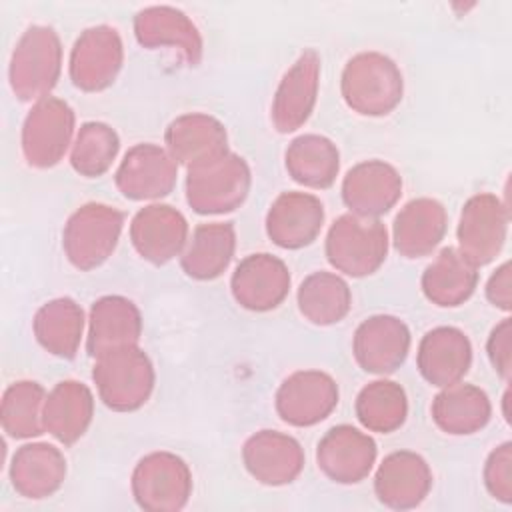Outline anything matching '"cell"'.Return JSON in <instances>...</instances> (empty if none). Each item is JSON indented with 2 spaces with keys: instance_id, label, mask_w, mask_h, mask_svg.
<instances>
[{
  "instance_id": "20",
  "label": "cell",
  "mask_w": 512,
  "mask_h": 512,
  "mask_svg": "<svg viewBox=\"0 0 512 512\" xmlns=\"http://www.w3.org/2000/svg\"><path fill=\"white\" fill-rule=\"evenodd\" d=\"M432 484L428 464L412 452H394L380 464L374 480L378 500L390 508L418 506Z\"/></svg>"
},
{
  "instance_id": "3",
  "label": "cell",
  "mask_w": 512,
  "mask_h": 512,
  "mask_svg": "<svg viewBox=\"0 0 512 512\" xmlns=\"http://www.w3.org/2000/svg\"><path fill=\"white\" fill-rule=\"evenodd\" d=\"M92 376L104 404L120 412L140 408L154 386L152 364L136 346L98 356Z\"/></svg>"
},
{
  "instance_id": "14",
  "label": "cell",
  "mask_w": 512,
  "mask_h": 512,
  "mask_svg": "<svg viewBox=\"0 0 512 512\" xmlns=\"http://www.w3.org/2000/svg\"><path fill=\"white\" fill-rule=\"evenodd\" d=\"M402 180L398 172L380 160H370L354 166L342 184L346 206L364 218H374L388 212L398 200Z\"/></svg>"
},
{
  "instance_id": "9",
  "label": "cell",
  "mask_w": 512,
  "mask_h": 512,
  "mask_svg": "<svg viewBox=\"0 0 512 512\" xmlns=\"http://www.w3.org/2000/svg\"><path fill=\"white\" fill-rule=\"evenodd\" d=\"M506 222V208L492 194L470 198L458 226L460 254L474 266L490 262L504 242Z\"/></svg>"
},
{
  "instance_id": "2",
  "label": "cell",
  "mask_w": 512,
  "mask_h": 512,
  "mask_svg": "<svg viewBox=\"0 0 512 512\" xmlns=\"http://www.w3.org/2000/svg\"><path fill=\"white\" fill-rule=\"evenodd\" d=\"M386 228L372 218L344 214L328 232L326 256L334 268L350 276L372 274L386 258Z\"/></svg>"
},
{
  "instance_id": "16",
  "label": "cell",
  "mask_w": 512,
  "mask_h": 512,
  "mask_svg": "<svg viewBox=\"0 0 512 512\" xmlns=\"http://www.w3.org/2000/svg\"><path fill=\"white\" fill-rule=\"evenodd\" d=\"M290 288V274L282 260L270 254L244 258L232 276V294L248 310L276 308Z\"/></svg>"
},
{
  "instance_id": "30",
  "label": "cell",
  "mask_w": 512,
  "mask_h": 512,
  "mask_svg": "<svg viewBox=\"0 0 512 512\" xmlns=\"http://www.w3.org/2000/svg\"><path fill=\"white\" fill-rule=\"evenodd\" d=\"M432 416L448 434H472L488 422L490 402L476 386L456 382L434 398Z\"/></svg>"
},
{
  "instance_id": "5",
  "label": "cell",
  "mask_w": 512,
  "mask_h": 512,
  "mask_svg": "<svg viewBox=\"0 0 512 512\" xmlns=\"http://www.w3.org/2000/svg\"><path fill=\"white\" fill-rule=\"evenodd\" d=\"M250 170L236 154H224L188 168L186 192L190 206L200 214L230 212L248 194Z\"/></svg>"
},
{
  "instance_id": "12",
  "label": "cell",
  "mask_w": 512,
  "mask_h": 512,
  "mask_svg": "<svg viewBox=\"0 0 512 512\" xmlns=\"http://www.w3.org/2000/svg\"><path fill=\"white\" fill-rule=\"evenodd\" d=\"M318 466L340 484L360 482L372 468L376 444L370 436L352 426H336L318 444Z\"/></svg>"
},
{
  "instance_id": "39",
  "label": "cell",
  "mask_w": 512,
  "mask_h": 512,
  "mask_svg": "<svg viewBox=\"0 0 512 512\" xmlns=\"http://www.w3.org/2000/svg\"><path fill=\"white\" fill-rule=\"evenodd\" d=\"M488 354L494 368L508 378L510 376V320L506 318L498 328L492 330L488 342Z\"/></svg>"
},
{
  "instance_id": "40",
  "label": "cell",
  "mask_w": 512,
  "mask_h": 512,
  "mask_svg": "<svg viewBox=\"0 0 512 512\" xmlns=\"http://www.w3.org/2000/svg\"><path fill=\"white\" fill-rule=\"evenodd\" d=\"M488 298L494 302V306H500L504 310L510 308V264H502L500 270L490 278L488 282Z\"/></svg>"
},
{
  "instance_id": "32",
  "label": "cell",
  "mask_w": 512,
  "mask_h": 512,
  "mask_svg": "<svg viewBox=\"0 0 512 512\" xmlns=\"http://www.w3.org/2000/svg\"><path fill=\"white\" fill-rule=\"evenodd\" d=\"M84 316L70 298H58L44 304L34 316V334L38 342L54 356L72 358L82 338Z\"/></svg>"
},
{
  "instance_id": "22",
  "label": "cell",
  "mask_w": 512,
  "mask_h": 512,
  "mask_svg": "<svg viewBox=\"0 0 512 512\" xmlns=\"http://www.w3.org/2000/svg\"><path fill=\"white\" fill-rule=\"evenodd\" d=\"M472 358L470 342L464 332L442 326L428 332L418 348V368L434 386H450L460 382L468 372Z\"/></svg>"
},
{
  "instance_id": "34",
  "label": "cell",
  "mask_w": 512,
  "mask_h": 512,
  "mask_svg": "<svg viewBox=\"0 0 512 512\" xmlns=\"http://www.w3.org/2000/svg\"><path fill=\"white\" fill-rule=\"evenodd\" d=\"M302 314L314 324H334L346 316L350 308L348 284L330 272L308 276L298 290Z\"/></svg>"
},
{
  "instance_id": "29",
  "label": "cell",
  "mask_w": 512,
  "mask_h": 512,
  "mask_svg": "<svg viewBox=\"0 0 512 512\" xmlns=\"http://www.w3.org/2000/svg\"><path fill=\"white\" fill-rule=\"evenodd\" d=\"M476 266L458 250L444 248L422 276V290L438 306H458L476 286Z\"/></svg>"
},
{
  "instance_id": "13",
  "label": "cell",
  "mask_w": 512,
  "mask_h": 512,
  "mask_svg": "<svg viewBox=\"0 0 512 512\" xmlns=\"http://www.w3.org/2000/svg\"><path fill=\"white\" fill-rule=\"evenodd\" d=\"M176 182V162L154 144L134 146L116 172V184L126 198L146 200L166 196Z\"/></svg>"
},
{
  "instance_id": "21",
  "label": "cell",
  "mask_w": 512,
  "mask_h": 512,
  "mask_svg": "<svg viewBox=\"0 0 512 512\" xmlns=\"http://www.w3.org/2000/svg\"><path fill=\"white\" fill-rule=\"evenodd\" d=\"M322 202L304 192H286L276 198L268 212L266 228L274 244L282 248H302L310 244L322 228Z\"/></svg>"
},
{
  "instance_id": "25",
  "label": "cell",
  "mask_w": 512,
  "mask_h": 512,
  "mask_svg": "<svg viewBox=\"0 0 512 512\" xmlns=\"http://www.w3.org/2000/svg\"><path fill=\"white\" fill-rule=\"evenodd\" d=\"M66 476V460L62 452L50 444L22 446L10 464V478L26 498H46L56 492Z\"/></svg>"
},
{
  "instance_id": "28",
  "label": "cell",
  "mask_w": 512,
  "mask_h": 512,
  "mask_svg": "<svg viewBox=\"0 0 512 512\" xmlns=\"http://www.w3.org/2000/svg\"><path fill=\"white\" fill-rule=\"evenodd\" d=\"M136 36L144 46H178L186 58L196 64L202 52V42L196 26L174 8H148L138 12L134 20Z\"/></svg>"
},
{
  "instance_id": "36",
  "label": "cell",
  "mask_w": 512,
  "mask_h": 512,
  "mask_svg": "<svg viewBox=\"0 0 512 512\" xmlns=\"http://www.w3.org/2000/svg\"><path fill=\"white\" fill-rule=\"evenodd\" d=\"M406 394L396 382L376 380L356 400L358 420L374 432H392L406 418Z\"/></svg>"
},
{
  "instance_id": "33",
  "label": "cell",
  "mask_w": 512,
  "mask_h": 512,
  "mask_svg": "<svg viewBox=\"0 0 512 512\" xmlns=\"http://www.w3.org/2000/svg\"><path fill=\"white\" fill-rule=\"evenodd\" d=\"M286 168L296 182L310 188H326L338 172V150L324 136H300L286 150Z\"/></svg>"
},
{
  "instance_id": "18",
  "label": "cell",
  "mask_w": 512,
  "mask_h": 512,
  "mask_svg": "<svg viewBox=\"0 0 512 512\" xmlns=\"http://www.w3.org/2000/svg\"><path fill=\"white\" fill-rule=\"evenodd\" d=\"M242 456L248 472L270 486L292 482L304 466L300 444L292 436L274 430H262L248 438Z\"/></svg>"
},
{
  "instance_id": "1",
  "label": "cell",
  "mask_w": 512,
  "mask_h": 512,
  "mask_svg": "<svg viewBox=\"0 0 512 512\" xmlns=\"http://www.w3.org/2000/svg\"><path fill=\"white\" fill-rule=\"evenodd\" d=\"M342 94L346 104L360 114H388L402 98V74L390 58L364 52L346 64Z\"/></svg>"
},
{
  "instance_id": "10",
  "label": "cell",
  "mask_w": 512,
  "mask_h": 512,
  "mask_svg": "<svg viewBox=\"0 0 512 512\" xmlns=\"http://www.w3.org/2000/svg\"><path fill=\"white\" fill-rule=\"evenodd\" d=\"M338 404L334 380L316 370L296 372L286 378L276 394V410L284 422L294 426H312L324 420Z\"/></svg>"
},
{
  "instance_id": "19",
  "label": "cell",
  "mask_w": 512,
  "mask_h": 512,
  "mask_svg": "<svg viewBox=\"0 0 512 512\" xmlns=\"http://www.w3.org/2000/svg\"><path fill=\"white\" fill-rule=\"evenodd\" d=\"M318 72V56L314 50H308L282 78L272 104V120L280 132H292L300 128L310 116L316 102Z\"/></svg>"
},
{
  "instance_id": "35",
  "label": "cell",
  "mask_w": 512,
  "mask_h": 512,
  "mask_svg": "<svg viewBox=\"0 0 512 512\" xmlns=\"http://www.w3.org/2000/svg\"><path fill=\"white\" fill-rule=\"evenodd\" d=\"M44 388L36 382H16L2 398V428L12 438H30L44 432Z\"/></svg>"
},
{
  "instance_id": "8",
  "label": "cell",
  "mask_w": 512,
  "mask_h": 512,
  "mask_svg": "<svg viewBox=\"0 0 512 512\" xmlns=\"http://www.w3.org/2000/svg\"><path fill=\"white\" fill-rule=\"evenodd\" d=\"M72 128L74 114L66 102L54 96L38 100L22 128V150L28 164L54 166L70 144Z\"/></svg>"
},
{
  "instance_id": "15",
  "label": "cell",
  "mask_w": 512,
  "mask_h": 512,
  "mask_svg": "<svg viewBox=\"0 0 512 512\" xmlns=\"http://www.w3.org/2000/svg\"><path fill=\"white\" fill-rule=\"evenodd\" d=\"M410 334L394 316H372L354 334V356L366 372H394L406 358Z\"/></svg>"
},
{
  "instance_id": "23",
  "label": "cell",
  "mask_w": 512,
  "mask_h": 512,
  "mask_svg": "<svg viewBox=\"0 0 512 512\" xmlns=\"http://www.w3.org/2000/svg\"><path fill=\"white\" fill-rule=\"evenodd\" d=\"M140 330V312L130 300L104 296L92 308L88 350L98 358L126 346H136Z\"/></svg>"
},
{
  "instance_id": "7",
  "label": "cell",
  "mask_w": 512,
  "mask_h": 512,
  "mask_svg": "<svg viewBox=\"0 0 512 512\" xmlns=\"http://www.w3.org/2000/svg\"><path fill=\"white\" fill-rule=\"evenodd\" d=\"M122 214L104 204H86L66 224L64 250L76 268L90 270L102 264L114 250Z\"/></svg>"
},
{
  "instance_id": "38",
  "label": "cell",
  "mask_w": 512,
  "mask_h": 512,
  "mask_svg": "<svg viewBox=\"0 0 512 512\" xmlns=\"http://www.w3.org/2000/svg\"><path fill=\"white\" fill-rule=\"evenodd\" d=\"M486 486L490 494L502 502L512 500V472H510V444H502L494 450L486 462L484 470Z\"/></svg>"
},
{
  "instance_id": "11",
  "label": "cell",
  "mask_w": 512,
  "mask_h": 512,
  "mask_svg": "<svg viewBox=\"0 0 512 512\" xmlns=\"http://www.w3.org/2000/svg\"><path fill=\"white\" fill-rule=\"evenodd\" d=\"M122 64V42L114 28L96 26L84 30L70 56L72 82L88 92L106 88Z\"/></svg>"
},
{
  "instance_id": "6",
  "label": "cell",
  "mask_w": 512,
  "mask_h": 512,
  "mask_svg": "<svg viewBox=\"0 0 512 512\" xmlns=\"http://www.w3.org/2000/svg\"><path fill=\"white\" fill-rule=\"evenodd\" d=\"M192 476L184 460L170 452H154L138 462L132 492L140 508L150 512L180 510L190 496Z\"/></svg>"
},
{
  "instance_id": "26",
  "label": "cell",
  "mask_w": 512,
  "mask_h": 512,
  "mask_svg": "<svg viewBox=\"0 0 512 512\" xmlns=\"http://www.w3.org/2000/svg\"><path fill=\"white\" fill-rule=\"evenodd\" d=\"M446 212L440 202L418 198L404 206L394 220V244L408 258L428 254L444 236Z\"/></svg>"
},
{
  "instance_id": "37",
  "label": "cell",
  "mask_w": 512,
  "mask_h": 512,
  "mask_svg": "<svg viewBox=\"0 0 512 512\" xmlns=\"http://www.w3.org/2000/svg\"><path fill=\"white\" fill-rule=\"evenodd\" d=\"M118 152L116 132L102 122H86L72 148L70 162L84 176H100L108 170Z\"/></svg>"
},
{
  "instance_id": "31",
  "label": "cell",
  "mask_w": 512,
  "mask_h": 512,
  "mask_svg": "<svg viewBox=\"0 0 512 512\" xmlns=\"http://www.w3.org/2000/svg\"><path fill=\"white\" fill-rule=\"evenodd\" d=\"M234 252L232 224H202L194 230L182 254V268L188 276L210 280L222 274Z\"/></svg>"
},
{
  "instance_id": "17",
  "label": "cell",
  "mask_w": 512,
  "mask_h": 512,
  "mask_svg": "<svg viewBox=\"0 0 512 512\" xmlns=\"http://www.w3.org/2000/svg\"><path fill=\"white\" fill-rule=\"evenodd\" d=\"M188 224L184 216L166 204H152L140 210L130 226V238L142 258L164 264L186 244Z\"/></svg>"
},
{
  "instance_id": "4",
  "label": "cell",
  "mask_w": 512,
  "mask_h": 512,
  "mask_svg": "<svg viewBox=\"0 0 512 512\" xmlns=\"http://www.w3.org/2000/svg\"><path fill=\"white\" fill-rule=\"evenodd\" d=\"M60 40L52 28L32 26L14 48L10 84L20 100L46 98L60 74Z\"/></svg>"
},
{
  "instance_id": "27",
  "label": "cell",
  "mask_w": 512,
  "mask_h": 512,
  "mask_svg": "<svg viewBox=\"0 0 512 512\" xmlns=\"http://www.w3.org/2000/svg\"><path fill=\"white\" fill-rule=\"evenodd\" d=\"M92 394L74 380L56 384L44 402V430L64 444L76 442L92 420Z\"/></svg>"
},
{
  "instance_id": "24",
  "label": "cell",
  "mask_w": 512,
  "mask_h": 512,
  "mask_svg": "<svg viewBox=\"0 0 512 512\" xmlns=\"http://www.w3.org/2000/svg\"><path fill=\"white\" fill-rule=\"evenodd\" d=\"M166 144L172 158L188 168L210 162L228 152L224 126L204 114L176 118L166 130Z\"/></svg>"
}]
</instances>
